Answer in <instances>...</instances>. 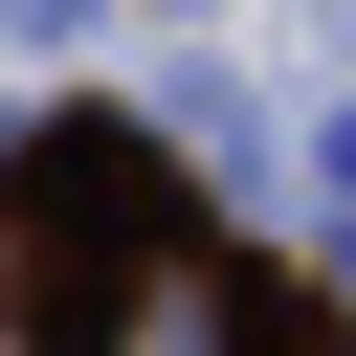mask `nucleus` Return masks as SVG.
Wrapping results in <instances>:
<instances>
[{"label":"nucleus","instance_id":"obj_1","mask_svg":"<svg viewBox=\"0 0 356 356\" xmlns=\"http://www.w3.org/2000/svg\"><path fill=\"white\" fill-rule=\"evenodd\" d=\"M0 289H22V334H200V312H334V289H289V267H245L178 178H156V134L134 111H44L22 156H0Z\"/></svg>","mask_w":356,"mask_h":356}]
</instances>
